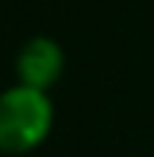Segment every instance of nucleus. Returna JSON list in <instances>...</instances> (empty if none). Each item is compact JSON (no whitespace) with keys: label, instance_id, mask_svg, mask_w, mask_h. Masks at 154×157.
<instances>
[{"label":"nucleus","instance_id":"nucleus-2","mask_svg":"<svg viewBox=\"0 0 154 157\" xmlns=\"http://www.w3.org/2000/svg\"><path fill=\"white\" fill-rule=\"evenodd\" d=\"M15 70L21 84L50 90L64 73V50L58 47V41L47 38V35H35L21 47Z\"/></svg>","mask_w":154,"mask_h":157},{"label":"nucleus","instance_id":"nucleus-1","mask_svg":"<svg viewBox=\"0 0 154 157\" xmlns=\"http://www.w3.org/2000/svg\"><path fill=\"white\" fill-rule=\"evenodd\" d=\"M52 99L47 90L17 82L0 93V151L26 154L38 148L52 131Z\"/></svg>","mask_w":154,"mask_h":157}]
</instances>
